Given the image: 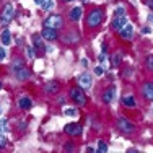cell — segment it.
Segmentation results:
<instances>
[{
	"label": "cell",
	"mask_w": 153,
	"mask_h": 153,
	"mask_svg": "<svg viewBox=\"0 0 153 153\" xmlns=\"http://www.w3.org/2000/svg\"><path fill=\"white\" fill-rule=\"evenodd\" d=\"M104 20V10L103 8H93L86 15V26L88 28H98Z\"/></svg>",
	"instance_id": "obj_1"
},
{
	"label": "cell",
	"mask_w": 153,
	"mask_h": 153,
	"mask_svg": "<svg viewBox=\"0 0 153 153\" xmlns=\"http://www.w3.org/2000/svg\"><path fill=\"white\" fill-rule=\"evenodd\" d=\"M70 100L74 101V104L76 106H85L86 104V94L83 91L82 86H74L70 90Z\"/></svg>",
	"instance_id": "obj_2"
},
{
	"label": "cell",
	"mask_w": 153,
	"mask_h": 153,
	"mask_svg": "<svg viewBox=\"0 0 153 153\" xmlns=\"http://www.w3.org/2000/svg\"><path fill=\"white\" fill-rule=\"evenodd\" d=\"M42 26L46 28H54V30H60L64 26V18L60 15H49L42 21Z\"/></svg>",
	"instance_id": "obj_3"
},
{
	"label": "cell",
	"mask_w": 153,
	"mask_h": 153,
	"mask_svg": "<svg viewBox=\"0 0 153 153\" xmlns=\"http://www.w3.org/2000/svg\"><path fill=\"white\" fill-rule=\"evenodd\" d=\"M117 129L121 130L122 134H132L134 130H135V126H134V124L130 122L127 117L121 116V117L117 119Z\"/></svg>",
	"instance_id": "obj_4"
},
{
	"label": "cell",
	"mask_w": 153,
	"mask_h": 153,
	"mask_svg": "<svg viewBox=\"0 0 153 153\" xmlns=\"http://www.w3.org/2000/svg\"><path fill=\"white\" fill-rule=\"evenodd\" d=\"M31 41H33V49H34V52L38 54V56H44L46 47H44V41H42V36H41V34H33Z\"/></svg>",
	"instance_id": "obj_5"
},
{
	"label": "cell",
	"mask_w": 153,
	"mask_h": 153,
	"mask_svg": "<svg viewBox=\"0 0 153 153\" xmlns=\"http://www.w3.org/2000/svg\"><path fill=\"white\" fill-rule=\"evenodd\" d=\"M13 13H15V8H13V5H12V3H7V5L3 7V10H2L0 21H2L3 25H8L10 21H12V18H13Z\"/></svg>",
	"instance_id": "obj_6"
},
{
	"label": "cell",
	"mask_w": 153,
	"mask_h": 153,
	"mask_svg": "<svg viewBox=\"0 0 153 153\" xmlns=\"http://www.w3.org/2000/svg\"><path fill=\"white\" fill-rule=\"evenodd\" d=\"M64 132L67 134V135H70V137H78V135H82L83 129H82L80 124L70 122V124H67V126L64 127Z\"/></svg>",
	"instance_id": "obj_7"
},
{
	"label": "cell",
	"mask_w": 153,
	"mask_h": 153,
	"mask_svg": "<svg viewBox=\"0 0 153 153\" xmlns=\"http://www.w3.org/2000/svg\"><path fill=\"white\" fill-rule=\"evenodd\" d=\"M13 75H15V78L18 80V82H26V80L31 78V70L25 65V67L18 68L16 72H13Z\"/></svg>",
	"instance_id": "obj_8"
},
{
	"label": "cell",
	"mask_w": 153,
	"mask_h": 153,
	"mask_svg": "<svg viewBox=\"0 0 153 153\" xmlns=\"http://www.w3.org/2000/svg\"><path fill=\"white\" fill-rule=\"evenodd\" d=\"M93 85V78L90 74H82L78 76V86H82L83 90H90Z\"/></svg>",
	"instance_id": "obj_9"
},
{
	"label": "cell",
	"mask_w": 153,
	"mask_h": 153,
	"mask_svg": "<svg viewBox=\"0 0 153 153\" xmlns=\"http://www.w3.org/2000/svg\"><path fill=\"white\" fill-rule=\"evenodd\" d=\"M119 36H121L122 41H130V39L134 38V26L130 23H127L126 26L119 31Z\"/></svg>",
	"instance_id": "obj_10"
},
{
	"label": "cell",
	"mask_w": 153,
	"mask_h": 153,
	"mask_svg": "<svg viewBox=\"0 0 153 153\" xmlns=\"http://www.w3.org/2000/svg\"><path fill=\"white\" fill-rule=\"evenodd\" d=\"M42 90H44V93H47V94H57L60 90V83L56 82V80H51V82H47L44 85Z\"/></svg>",
	"instance_id": "obj_11"
},
{
	"label": "cell",
	"mask_w": 153,
	"mask_h": 153,
	"mask_svg": "<svg viewBox=\"0 0 153 153\" xmlns=\"http://www.w3.org/2000/svg\"><path fill=\"white\" fill-rule=\"evenodd\" d=\"M41 36H42V39H46V41H56V39L59 38L57 30H54V28H46V26L42 28Z\"/></svg>",
	"instance_id": "obj_12"
},
{
	"label": "cell",
	"mask_w": 153,
	"mask_h": 153,
	"mask_svg": "<svg viewBox=\"0 0 153 153\" xmlns=\"http://www.w3.org/2000/svg\"><path fill=\"white\" fill-rule=\"evenodd\" d=\"M142 94L147 101H153V82H145L142 85Z\"/></svg>",
	"instance_id": "obj_13"
},
{
	"label": "cell",
	"mask_w": 153,
	"mask_h": 153,
	"mask_svg": "<svg viewBox=\"0 0 153 153\" xmlns=\"http://www.w3.org/2000/svg\"><path fill=\"white\" fill-rule=\"evenodd\" d=\"M126 25H127V18L126 16H114V20H112V23H111V28L119 33Z\"/></svg>",
	"instance_id": "obj_14"
},
{
	"label": "cell",
	"mask_w": 153,
	"mask_h": 153,
	"mask_svg": "<svg viewBox=\"0 0 153 153\" xmlns=\"http://www.w3.org/2000/svg\"><path fill=\"white\" fill-rule=\"evenodd\" d=\"M114 98H116V86L111 85L109 88H106L103 91V101L109 104V103H112V100H114Z\"/></svg>",
	"instance_id": "obj_15"
},
{
	"label": "cell",
	"mask_w": 153,
	"mask_h": 153,
	"mask_svg": "<svg viewBox=\"0 0 153 153\" xmlns=\"http://www.w3.org/2000/svg\"><path fill=\"white\" fill-rule=\"evenodd\" d=\"M18 108L23 109V111H30V109L33 108L31 98H28V96H20V98H18Z\"/></svg>",
	"instance_id": "obj_16"
},
{
	"label": "cell",
	"mask_w": 153,
	"mask_h": 153,
	"mask_svg": "<svg viewBox=\"0 0 153 153\" xmlns=\"http://www.w3.org/2000/svg\"><path fill=\"white\" fill-rule=\"evenodd\" d=\"M62 41L67 42V44H75V42L80 41V34L76 31H72V33H67V34L62 36Z\"/></svg>",
	"instance_id": "obj_17"
},
{
	"label": "cell",
	"mask_w": 153,
	"mask_h": 153,
	"mask_svg": "<svg viewBox=\"0 0 153 153\" xmlns=\"http://www.w3.org/2000/svg\"><path fill=\"white\" fill-rule=\"evenodd\" d=\"M82 15H83V8H82V7H74V8L68 12V20L75 23V21H78L80 18H82Z\"/></svg>",
	"instance_id": "obj_18"
},
{
	"label": "cell",
	"mask_w": 153,
	"mask_h": 153,
	"mask_svg": "<svg viewBox=\"0 0 153 153\" xmlns=\"http://www.w3.org/2000/svg\"><path fill=\"white\" fill-rule=\"evenodd\" d=\"M122 104H124L126 108H130V109L137 106V103H135V98H134L132 94H126V96L122 98Z\"/></svg>",
	"instance_id": "obj_19"
},
{
	"label": "cell",
	"mask_w": 153,
	"mask_h": 153,
	"mask_svg": "<svg viewBox=\"0 0 153 153\" xmlns=\"http://www.w3.org/2000/svg\"><path fill=\"white\" fill-rule=\"evenodd\" d=\"M25 59H21V57H15V59L12 60V65H10V67H12V74L13 72H16L18 68H21V67H25Z\"/></svg>",
	"instance_id": "obj_20"
},
{
	"label": "cell",
	"mask_w": 153,
	"mask_h": 153,
	"mask_svg": "<svg viewBox=\"0 0 153 153\" xmlns=\"http://www.w3.org/2000/svg\"><path fill=\"white\" fill-rule=\"evenodd\" d=\"M0 41H2V44H3V46H8L10 42H12V34H10V30H3Z\"/></svg>",
	"instance_id": "obj_21"
},
{
	"label": "cell",
	"mask_w": 153,
	"mask_h": 153,
	"mask_svg": "<svg viewBox=\"0 0 153 153\" xmlns=\"http://www.w3.org/2000/svg\"><path fill=\"white\" fill-rule=\"evenodd\" d=\"M121 54H114V56H112V59H111V64H112V67H119V65H121Z\"/></svg>",
	"instance_id": "obj_22"
},
{
	"label": "cell",
	"mask_w": 153,
	"mask_h": 153,
	"mask_svg": "<svg viewBox=\"0 0 153 153\" xmlns=\"http://www.w3.org/2000/svg\"><path fill=\"white\" fill-rule=\"evenodd\" d=\"M7 127H8V119H0V134H5Z\"/></svg>",
	"instance_id": "obj_23"
},
{
	"label": "cell",
	"mask_w": 153,
	"mask_h": 153,
	"mask_svg": "<svg viewBox=\"0 0 153 153\" xmlns=\"http://www.w3.org/2000/svg\"><path fill=\"white\" fill-rule=\"evenodd\" d=\"M96 152H100V153H106V152H108V143H106V142L101 140L100 143H98V150H96Z\"/></svg>",
	"instance_id": "obj_24"
},
{
	"label": "cell",
	"mask_w": 153,
	"mask_h": 153,
	"mask_svg": "<svg viewBox=\"0 0 153 153\" xmlns=\"http://www.w3.org/2000/svg\"><path fill=\"white\" fill-rule=\"evenodd\" d=\"M114 16H126V8L124 7H117L114 10Z\"/></svg>",
	"instance_id": "obj_25"
},
{
	"label": "cell",
	"mask_w": 153,
	"mask_h": 153,
	"mask_svg": "<svg viewBox=\"0 0 153 153\" xmlns=\"http://www.w3.org/2000/svg\"><path fill=\"white\" fill-rule=\"evenodd\" d=\"M54 5H56V3H54V0H46L44 5H42V8H44V10H52Z\"/></svg>",
	"instance_id": "obj_26"
},
{
	"label": "cell",
	"mask_w": 153,
	"mask_h": 153,
	"mask_svg": "<svg viewBox=\"0 0 153 153\" xmlns=\"http://www.w3.org/2000/svg\"><path fill=\"white\" fill-rule=\"evenodd\" d=\"M34 56H36L34 49H33V47H26V57H28V59L33 60V59H34Z\"/></svg>",
	"instance_id": "obj_27"
},
{
	"label": "cell",
	"mask_w": 153,
	"mask_h": 153,
	"mask_svg": "<svg viewBox=\"0 0 153 153\" xmlns=\"http://www.w3.org/2000/svg\"><path fill=\"white\" fill-rule=\"evenodd\" d=\"M145 65H147L148 70H153V56H148L147 60H145Z\"/></svg>",
	"instance_id": "obj_28"
},
{
	"label": "cell",
	"mask_w": 153,
	"mask_h": 153,
	"mask_svg": "<svg viewBox=\"0 0 153 153\" xmlns=\"http://www.w3.org/2000/svg\"><path fill=\"white\" fill-rule=\"evenodd\" d=\"M64 114L65 116H76L78 111H76V109H64Z\"/></svg>",
	"instance_id": "obj_29"
},
{
	"label": "cell",
	"mask_w": 153,
	"mask_h": 153,
	"mask_svg": "<svg viewBox=\"0 0 153 153\" xmlns=\"http://www.w3.org/2000/svg\"><path fill=\"white\" fill-rule=\"evenodd\" d=\"M65 152H74V143H72V142H67V143H65Z\"/></svg>",
	"instance_id": "obj_30"
},
{
	"label": "cell",
	"mask_w": 153,
	"mask_h": 153,
	"mask_svg": "<svg viewBox=\"0 0 153 153\" xmlns=\"http://www.w3.org/2000/svg\"><path fill=\"white\" fill-rule=\"evenodd\" d=\"M7 145V138L3 137V134H0V148H3Z\"/></svg>",
	"instance_id": "obj_31"
},
{
	"label": "cell",
	"mask_w": 153,
	"mask_h": 153,
	"mask_svg": "<svg viewBox=\"0 0 153 153\" xmlns=\"http://www.w3.org/2000/svg\"><path fill=\"white\" fill-rule=\"evenodd\" d=\"M98 60H100L101 64H104V60H106V54L101 52V54H100V57H98Z\"/></svg>",
	"instance_id": "obj_32"
},
{
	"label": "cell",
	"mask_w": 153,
	"mask_h": 153,
	"mask_svg": "<svg viewBox=\"0 0 153 153\" xmlns=\"http://www.w3.org/2000/svg\"><path fill=\"white\" fill-rule=\"evenodd\" d=\"M103 67H96V68H94V74H96V75H103Z\"/></svg>",
	"instance_id": "obj_33"
},
{
	"label": "cell",
	"mask_w": 153,
	"mask_h": 153,
	"mask_svg": "<svg viewBox=\"0 0 153 153\" xmlns=\"http://www.w3.org/2000/svg\"><path fill=\"white\" fill-rule=\"evenodd\" d=\"M5 56H7V52L2 49V47H0V62H2L3 59H5Z\"/></svg>",
	"instance_id": "obj_34"
},
{
	"label": "cell",
	"mask_w": 153,
	"mask_h": 153,
	"mask_svg": "<svg viewBox=\"0 0 153 153\" xmlns=\"http://www.w3.org/2000/svg\"><path fill=\"white\" fill-rule=\"evenodd\" d=\"M145 3H147V7L153 12V0H145Z\"/></svg>",
	"instance_id": "obj_35"
},
{
	"label": "cell",
	"mask_w": 153,
	"mask_h": 153,
	"mask_svg": "<svg viewBox=\"0 0 153 153\" xmlns=\"http://www.w3.org/2000/svg\"><path fill=\"white\" fill-rule=\"evenodd\" d=\"M142 33H143V34H150V33H152V30H150L148 26H145L143 30H142Z\"/></svg>",
	"instance_id": "obj_36"
},
{
	"label": "cell",
	"mask_w": 153,
	"mask_h": 153,
	"mask_svg": "<svg viewBox=\"0 0 153 153\" xmlns=\"http://www.w3.org/2000/svg\"><path fill=\"white\" fill-rule=\"evenodd\" d=\"M44 2H46V0H34V3H36V5H39V7L44 5Z\"/></svg>",
	"instance_id": "obj_37"
},
{
	"label": "cell",
	"mask_w": 153,
	"mask_h": 153,
	"mask_svg": "<svg viewBox=\"0 0 153 153\" xmlns=\"http://www.w3.org/2000/svg\"><path fill=\"white\" fill-rule=\"evenodd\" d=\"M106 51H108V46H106V44H103V46H101V52L106 54Z\"/></svg>",
	"instance_id": "obj_38"
},
{
	"label": "cell",
	"mask_w": 153,
	"mask_h": 153,
	"mask_svg": "<svg viewBox=\"0 0 153 153\" xmlns=\"http://www.w3.org/2000/svg\"><path fill=\"white\" fill-rule=\"evenodd\" d=\"M148 23H153V13H150V15H148Z\"/></svg>",
	"instance_id": "obj_39"
},
{
	"label": "cell",
	"mask_w": 153,
	"mask_h": 153,
	"mask_svg": "<svg viewBox=\"0 0 153 153\" xmlns=\"http://www.w3.org/2000/svg\"><path fill=\"white\" fill-rule=\"evenodd\" d=\"M62 2H74V0H62Z\"/></svg>",
	"instance_id": "obj_40"
},
{
	"label": "cell",
	"mask_w": 153,
	"mask_h": 153,
	"mask_svg": "<svg viewBox=\"0 0 153 153\" xmlns=\"http://www.w3.org/2000/svg\"><path fill=\"white\" fill-rule=\"evenodd\" d=\"M0 88H2V82H0Z\"/></svg>",
	"instance_id": "obj_41"
},
{
	"label": "cell",
	"mask_w": 153,
	"mask_h": 153,
	"mask_svg": "<svg viewBox=\"0 0 153 153\" xmlns=\"http://www.w3.org/2000/svg\"><path fill=\"white\" fill-rule=\"evenodd\" d=\"M0 114H2V108H0Z\"/></svg>",
	"instance_id": "obj_42"
},
{
	"label": "cell",
	"mask_w": 153,
	"mask_h": 153,
	"mask_svg": "<svg viewBox=\"0 0 153 153\" xmlns=\"http://www.w3.org/2000/svg\"><path fill=\"white\" fill-rule=\"evenodd\" d=\"M152 112H153V108H152Z\"/></svg>",
	"instance_id": "obj_43"
}]
</instances>
